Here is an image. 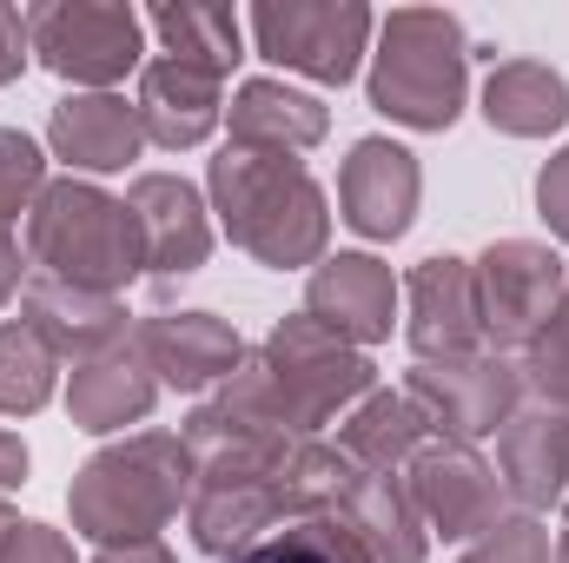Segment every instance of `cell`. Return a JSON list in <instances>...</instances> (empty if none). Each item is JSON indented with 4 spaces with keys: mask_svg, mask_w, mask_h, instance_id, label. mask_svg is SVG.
<instances>
[{
    "mask_svg": "<svg viewBox=\"0 0 569 563\" xmlns=\"http://www.w3.org/2000/svg\"><path fill=\"white\" fill-rule=\"evenodd\" d=\"M53 352H47V338L27 325V318H7L0 325V412L7 418H27V412H40L47 398H53Z\"/></svg>",
    "mask_w": 569,
    "mask_h": 563,
    "instance_id": "27",
    "label": "cell"
},
{
    "mask_svg": "<svg viewBox=\"0 0 569 563\" xmlns=\"http://www.w3.org/2000/svg\"><path fill=\"white\" fill-rule=\"evenodd\" d=\"M411 352L437 365V358H470L483 352V332H477V285L463 259H425L411 279Z\"/></svg>",
    "mask_w": 569,
    "mask_h": 563,
    "instance_id": "17",
    "label": "cell"
},
{
    "mask_svg": "<svg viewBox=\"0 0 569 563\" xmlns=\"http://www.w3.org/2000/svg\"><path fill=\"white\" fill-rule=\"evenodd\" d=\"M20 477H27V444H20L13 431H0V491L20 484Z\"/></svg>",
    "mask_w": 569,
    "mask_h": 563,
    "instance_id": "35",
    "label": "cell"
},
{
    "mask_svg": "<svg viewBox=\"0 0 569 563\" xmlns=\"http://www.w3.org/2000/svg\"><path fill=\"white\" fill-rule=\"evenodd\" d=\"M146 27L166 40V60H186L212 80L232 73L239 60V13L232 7H199V0H179V7H152Z\"/></svg>",
    "mask_w": 569,
    "mask_h": 563,
    "instance_id": "25",
    "label": "cell"
},
{
    "mask_svg": "<svg viewBox=\"0 0 569 563\" xmlns=\"http://www.w3.org/2000/svg\"><path fill=\"white\" fill-rule=\"evenodd\" d=\"M325 127H331V113L284 80H246L232 100V146H252V152H291L298 159L305 146L325 140Z\"/></svg>",
    "mask_w": 569,
    "mask_h": 563,
    "instance_id": "22",
    "label": "cell"
},
{
    "mask_svg": "<svg viewBox=\"0 0 569 563\" xmlns=\"http://www.w3.org/2000/svg\"><path fill=\"white\" fill-rule=\"evenodd\" d=\"M517 392H523V372L497 352H470V358H437L418 365L405 378V398L418 405L430 437L443 444H477L490 431H503L517 412Z\"/></svg>",
    "mask_w": 569,
    "mask_h": 563,
    "instance_id": "8",
    "label": "cell"
},
{
    "mask_svg": "<svg viewBox=\"0 0 569 563\" xmlns=\"http://www.w3.org/2000/svg\"><path fill=\"white\" fill-rule=\"evenodd\" d=\"M371 7L358 0H284V7H252V33L259 53L279 60L291 73H311L325 87H345L365 60L371 40Z\"/></svg>",
    "mask_w": 569,
    "mask_h": 563,
    "instance_id": "9",
    "label": "cell"
},
{
    "mask_svg": "<svg viewBox=\"0 0 569 563\" xmlns=\"http://www.w3.org/2000/svg\"><path fill=\"white\" fill-rule=\"evenodd\" d=\"M523 385L543 398V412L569 418V285L557 298V312L543 318V332L523 345Z\"/></svg>",
    "mask_w": 569,
    "mask_h": 563,
    "instance_id": "28",
    "label": "cell"
},
{
    "mask_svg": "<svg viewBox=\"0 0 569 563\" xmlns=\"http://www.w3.org/2000/svg\"><path fill=\"white\" fill-rule=\"evenodd\" d=\"M140 358L152 365L159 385L172 392H206V385H226L239 365H246V345L226 318L212 312H159L133 332Z\"/></svg>",
    "mask_w": 569,
    "mask_h": 563,
    "instance_id": "11",
    "label": "cell"
},
{
    "mask_svg": "<svg viewBox=\"0 0 569 563\" xmlns=\"http://www.w3.org/2000/svg\"><path fill=\"white\" fill-rule=\"evenodd\" d=\"M53 152L67 166H87V172H120L127 159H140L146 127L140 107H127L120 93H73L53 107V127H47Z\"/></svg>",
    "mask_w": 569,
    "mask_h": 563,
    "instance_id": "20",
    "label": "cell"
},
{
    "mask_svg": "<svg viewBox=\"0 0 569 563\" xmlns=\"http://www.w3.org/2000/svg\"><path fill=\"white\" fill-rule=\"evenodd\" d=\"M259 372L279 398L284 424L305 437L318 424H331L345 405L371 398V358L345 338H331L318 318H284L259 352Z\"/></svg>",
    "mask_w": 569,
    "mask_h": 563,
    "instance_id": "5",
    "label": "cell"
},
{
    "mask_svg": "<svg viewBox=\"0 0 569 563\" xmlns=\"http://www.w3.org/2000/svg\"><path fill=\"white\" fill-rule=\"evenodd\" d=\"M226 563H378L345 517H284V531L246 544Z\"/></svg>",
    "mask_w": 569,
    "mask_h": 563,
    "instance_id": "26",
    "label": "cell"
},
{
    "mask_svg": "<svg viewBox=\"0 0 569 563\" xmlns=\"http://www.w3.org/2000/svg\"><path fill=\"white\" fill-rule=\"evenodd\" d=\"M497 464H503V491L523 511H550L569 491V418L557 412H510V424L497 431Z\"/></svg>",
    "mask_w": 569,
    "mask_h": 563,
    "instance_id": "18",
    "label": "cell"
},
{
    "mask_svg": "<svg viewBox=\"0 0 569 563\" xmlns=\"http://www.w3.org/2000/svg\"><path fill=\"white\" fill-rule=\"evenodd\" d=\"M212 206L226 219V239L239 253H252L259 266H311L331 239V213L318 179L291 159V152H252V146H226L212 159Z\"/></svg>",
    "mask_w": 569,
    "mask_h": 563,
    "instance_id": "1",
    "label": "cell"
},
{
    "mask_svg": "<svg viewBox=\"0 0 569 563\" xmlns=\"http://www.w3.org/2000/svg\"><path fill=\"white\" fill-rule=\"evenodd\" d=\"M405 491L437 537H483L503 524V484L470 444H425L405 464Z\"/></svg>",
    "mask_w": 569,
    "mask_h": 563,
    "instance_id": "10",
    "label": "cell"
},
{
    "mask_svg": "<svg viewBox=\"0 0 569 563\" xmlns=\"http://www.w3.org/2000/svg\"><path fill=\"white\" fill-rule=\"evenodd\" d=\"M391 312H398V285H391V266H378L371 253H338L305 285V318H318L345 345L391 338Z\"/></svg>",
    "mask_w": 569,
    "mask_h": 563,
    "instance_id": "14",
    "label": "cell"
},
{
    "mask_svg": "<svg viewBox=\"0 0 569 563\" xmlns=\"http://www.w3.org/2000/svg\"><path fill=\"white\" fill-rule=\"evenodd\" d=\"M483 113H490V127L537 140V134H557L569 120V87L543 60H503L483 87Z\"/></svg>",
    "mask_w": 569,
    "mask_h": 563,
    "instance_id": "23",
    "label": "cell"
},
{
    "mask_svg": "<svg viewBox=\"0 0 569 563\" xmlns=\"http://www.w3.org/2000/svg\"><path fill=\"white\" fill-rule=\"evenodd\" d=\"M152 398H159L152 365L140 358V345H120V352H107V358L73 372L67 412H73L80 431H127V424H140L152 412Z\"/></svg>",
    "mask_w": 569,
    "mask_h": 563,
    "instance_id": "21",
    "label": "cell"
},
{
    "mask_svg": "<svg viewBox=\"0 0 569 563\" xmlns=\"http://www.w3.org/2000/svg\"><path fill=\"white\" fill-rule=\"evenodd\" d=\"M0 563H73V551H67L60 531H47V524H20V531L0 544Z\"/></svg>",
    "mask_w": 569,
    "mask_h": 563,
    "instance_id": "31",
    "label": "cell"
},
{
    "mask_svg": "<svg viewBox=\"0 0 569 563\" xmlns=\"http://www.w3.org/2000/svg\"><path fill=\"white\" fill-rule=\"evenodd\" d=\"M425 418H418V405L405 398V392H371L351 418L338 424V451L351 457V464H365V471H398V464H411L418 451H425Z\"/></svg>",
    "mask_w": 569,
    "mask_h": 563,
    "instance_id": "24",
    "label": "cell"
},
{
    "mask_svg": "<svg viewBox=\"0 0 569 563\" xmlns=\"http://www.w3.org/2000/svg\"><path fill=\"white\" fill-rule=\"evenodd\" d=\"M20 318L47 338L53 358H80V365H93V358L133 345L127 305H120V298L80 292V285H60V279H40V273L20 285Z\"/></svg>",
    "mask_w": 569,
    "mask_h": 563,
    "instance_id": "12",
    "label": "cell"
},
{
    "mask_svg": "<svg viewBox=\"0 0 569 563\" xmlns=\"http://www.w3.org/2000/svg\"><path fill=\"white\" fill-rule=\"evenodd\" d=\"M550 563H569V531L557 537V551H550Z\"/></svg>",
    "mask_w": 569,
    "mask_h": 563,
    "instance_id": "38",
    "label": "cell"
},
{
    "mask_svg": "<svg viewBox=\"0 0 569 563\" xmlns=\"http://www.w3.org/2000/svg\"><path fill=\"white\" fill-rule=\"evenodd\" d=\"M463 563H550V531L537 517H503L497 531L477 537V551Z\"/></svg>",
    "mask_w": 569,
    "mask_h": 563,
    "instance_id": "30",
    "label": "cell"
},
{
    "mask_svg": "<svg viewBox=\"0 0 569 563\" xmlns=\"http://www.w3.org/2000/svg\"><path fill=\"white\" fill-rule=\"evenodd\" d=\"M192 497V457H186V437H166V431H140L113 451H100L67 504H73V531L93 537V544H152L179 504Z\"/></svg>",
    "mask_w": 569,
    "mask_h": 563,
    "instance_id": "2",
    "label": "cell"
},
{
    "mask_svg": "<svg viewBox=\"0 0 569 563\" xmlns=\"http://www.w3.org/2000/svg\"><path fill=\"white\" fill-rule=\"evenodd\" d=\"M563 531H569V491H563Z\"/></svg>",
    "mask_w": 569,
    "mask_h": 563,
    "instance_id": "39",
    "label": "cell"
},
{
    "mask_svg": "<svg viewBox=\"0 0 569 563\" xmlns=\"http://www.w3.org/2000/svg\"><path fill=\"white\" fill-rule=\"evenodd\" d=\"M20 292V246H13V233L0 226V305Z\"/></svg>",
    "mask_w": 569,
    "mask_h": 563,
    "instance_id": "36",
    "label": "cell"
},
{
    "mask_svg": "<svg viewBox=\"0 0 569 563\" xmlns=\"http://www.w3.org/2000/svg\"><path fill=\"white\" fill-rule=\"evenodd\" d=\"M463 27L437 7H398L378 27L371 53V107L398 127L443 134L463 113Z\"/></svg>",
    "mask_w": 569,
    "mask_h": 563,
    "instance_id": "4",
    "label": "cell"
},
{
    "mask_svg": "<svg viewBox=\"0 0 569 563\" xmlns=\"http://www.w3.org/2000/svg\"><path fill=\"white\" fill-rule=\"evenodd\" d=\"M93 563H172V551L152 537V544H113V551H100Z\"/></svg>",
    "mask_w": 569,
    "mask_h": 563,
    "instance_id": "34",
    "label": "cell"
},
{
    "mask_svg": "<svg viewBox=\"0 0 569 563\" xmlns=\"http://www.w3.org/2000/svg\"><path fill=\"white\" fill-rule=\"evenodd\" d=\"M127 213L140 219V246H146V273L159 285L186 279L206 266L212 253V226H206V206L186 179L172 172H140L133 192H127Z\"/></svg>",
    "mask_w": 569,
    "mask_h": 563,
    "instance_id": "13",
    "label": "cell"
},
{
    "mask_svg": "<svg viewBox=\"0 0 569 563\" xmlns=\"http://www.w3.org/2000/svg\"><path fill=\"white\" fill-rule=\"evenodd\" d=\"M27 259L40 279L120 298L127 279L146 266L140 219L127 213V199H107L100 186L53 179L27 213Z\"/></svg>",
    "mask_w": 569,
    "mask_h": 563,
    "instance_id": "3",
    "label": "cell"
},
{
    "mask_svg": "<svg viewBox=\"0 0 569 563\" xmlns=\"http://www.w3.org/2000/svg\"><path fill=\"white\" fill-rule=\"evenodd\" d=\"M186 517L206 557H239L246 544L272 537V524H284V477H192Z\"/></svg>",
    "mask_w": 569,
    "mask_h": 563,
    "instance_id": "16",
    "label": "cell"
},
{
    "mask_svg": "<svg viewBox=\"0 0 569 563\" xmlns=\"http://www.w3.org/2000/svg\"><path fill=\"white\" fill-rule=\"evenodd\" d=\"M140 127L152 146L179 152V146H199L219 127V80L186 67V60H146L140 67Z\"/></svg>",
    "mask_w": 569,
    "mask_h": 563,
    "instance_id": "19",
    "label": "cell"
},
{
    "mask_svg": "<svg viewBox=\"0 0 569 563\" xmlns=\"http://www.w3.org/2000/svg\"><path fill=\"white\" fill-rule=\"evenodd\" d=\"M418 192H425L418 159L398 140H358L338 172V206L365 239H398L418 213Z\"/></svg>",
    "mask_w": 569,
    "mask_h": 563,
    "instance_id": "15",
    "label": "cell"
},
{
    "mask_svg": "<svg viewBox=\"0 0 569 563\" xmlns=\"http://www.w3.org/2000/svg\"><path fill=\"white\" fill-rule=\"evenodd\" d=\"M470 285H477V332H483V352L510 358L523 352L543 318L557 312L563 298V259L550 246H530V239H503L490 246L477 266H470Z\"/></svg>",
    "mask_w": 569,
    "mask_h": 563,
    "instance_id": "7",
    "label": "cell"
},
{
    "mask_svg": "<svg viewBox=\"0 0 569 563\" xmlns=\"http://www.w3.org/2000/svg\"><path fill=\"white\" fill-rule=\"evenodd\" d=\"M13 531H20V517H13V511H7V504H0V544H7V537H13Z\"/></svg>",
    "mask_w": 569,
    "mask_h": 563,
    "instance_id": "37",
    "label": "cell"
},
{
    "mask_svg": "<svg viewBox=\"0 0 569 563\" xmlns=\"http://www.w3.org/2000/svg\"><path fill=\"white\" fill-rule=\"evenodd\" d=\"M537 206H543L550 233L569 239V152H557V159L543 166V179H537Z\"/></svg>",
    "mask_w": 569,
    "mask_h": 563,
    "instance_id": "32",
    "label": "cell"
},
{
    "mask_svg": "<svg viewBox=\"0 0 569 563\" xmlns=\"http://www.w3.org/2000/svg\"><path fill=\"white\" fill-rule=\"evenodd\" d=\"M47 192V159L20 127H0V226L33 213V199Z\"/></svg>",
    "mask_w": 569,
    "mask_h": 563,
    "instance_id": "29",
    "label": "cell"
},
{
    "mask_svg": "<svg viewBox=\"0 0 569 563\" xmlns=\"http://www.w3.org/2000/svg\"><path fill=\"white\" fill-rule=\"evenodd\" d=\"M27 40L60 80L100 93L140 67L146 20L120 0H53V7H27Z\"/></svg>",
    "mask_w": 569,
    "mask_h": 563,
    "instance_id": "6",
    "label": "cell"
},
{
    "mask_svg": "<svg viewBox=\"0 0 569 563\" xmlns=\"http://www.w3.org/2000/svg\"><path fill=\"white\" fill-rule=\"evenodd\" d=\"M27 53H33V40H27V13H20V7H0V87L27 67Z\"/></svg>",
    "mask_w": 569,
    "mask_h": 563,
    "instance_id": "33",
    "label": "cell"
}]
</instances>
